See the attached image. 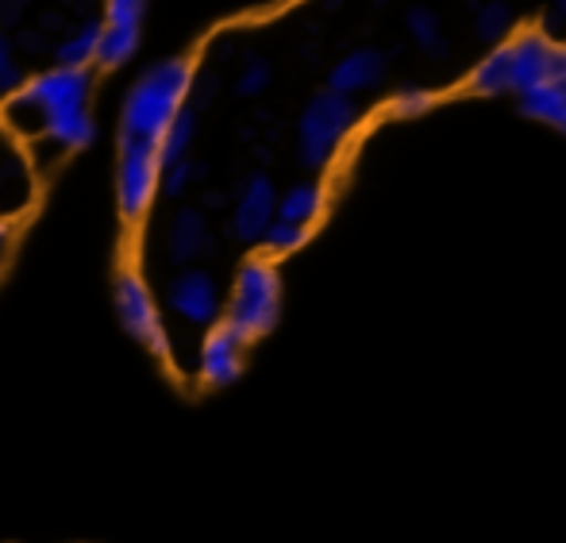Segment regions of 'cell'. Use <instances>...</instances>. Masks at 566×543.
I'll return each mask as SVG.
<instances>
[{"label": "cell", "instance_id": "6da1fadb", "mask_svg": "<svg viewBox=\"0 0 566 543\" xmlns=\"http://www.w3.org/2000/svg\"><path fill=\"white\" fill-rule=\"evenodd\" d=\"M93 74L74 66H54L28 77L15 93H8L0 108V124L23 143H51L54 155H70L93 143L97 124L90 116Z\"/></svg>", "mask_w": 566, "mask_h": 543}, {"label": "cell", "instance_id": "7a4b0ae2", "mask_svg": "<svg viewBox=\"0 0 566 543\" xmlns=\"http://www.w3.org/2000/svg\"><path fill=\"white\" fill-rule=\"evenodd\" d=\"M189 90H193V62L189 59H166L158 66H150L124 97L119 139L158 147L170 119L186 108Z\"/></svg>", "mask_w": 566, "mask_h": 543}, {"label": "cell", "instance_id": "3957f363", "mask_svg": "<svg viewBox=\"0 0 566 543\" xmlns=\"http://www.w3.org/2000/svg\"><path fill=\"white\" fill-rule=\"evenodd\" d=\"M277 316H282V274L266 254L247 259L235 274V285H231L224 327L243 343H254L266 332H274Z\"/></svg>", "mask_w": 566, "mask_h": 543}, {"label": "cell", "instance_id": "277c9868", "mask_svg": "<svg viewBox=\"0 0 566 543\" xmlns=\"http://www.w3.org/2000/svg\"><path fill=\"white\" fill-rule=\"evenodd\" d=\"M355 124H358L355 101L339 97V93H332V90L316 93L305 105V112H301V124H297L301 163H305L308 170H324V166L339 155L343 139H347Z\"/></svg>", "mask_w": 566, "mask_h": 543}, {"label": "cell", "instance_id": "5b68a950", "mask_svg": "<svg viewBox=\"0 0 566 543\" xmlns=\"http://www.w3.org/2000/svg\"><path fill=\"white\" fill-rule=\"evenodd\" d=\"M163 166H158V147L147 143L119 139V166H116V205L127 223H139L155 205Z\"/></svg>", "mask_w": 566, "mask_h": 543}, {"label": "cell", "instance_id": "8992f818", "mask_svg": "<svg viewBox=\"0 0 566 543\" xmlns=\"http://www.w3.org/2000/svg\"><path fill=\"white\" fill-rule=\"evenodd\" d=\"M116 316L135 343H143L147 351H155L158 358L170 355V340H166L158 305H155V297H150L147 282H143L135 270H124V274L116 278Z\"/></svg>", "mask_w": 566, "mask_h": 543}, {"label": "cell", "instance_id": "52a82bcc", "mask_svg": "<svg viewBox=\"0 0 566 543\" xmlns=\"http://www.w3.org/2000/svg\"><path fill=\"white\" fill-rule=\"evenodd\" d=\"M143 12H147V0H105L97 46V62L105 70H116L135 59L143 43Z\"/></svg>", "mask_w": 566, "mask_h": 543}, {"label": "cell", "instance_id": "ba28073f", "mask_svg": "<svg viewBox=\"0 0 566 543\" xmlns=\"http://www.w3.org/2000/svg\"><path fill=\"white\" fill-rule=\"evenodd\" d=\"M166 301H170V309L181 316V321L193 324V327H217V321H220V290H217V278H212L209 270L186 267L170 282Z\"/></svg>", "mask_w": 566, "mask_h": 543}, {"label": "cell", "instance_id": "9c48e42d", "mask_svg": "<svg viewBox=\"0 0 566 543\" xmlns=\"http://www.w3.org/2000/svg\"><path fill=\"white\" fill-rule=\"evenodd\" d=\"M274 220H277V189L266 174H254L243 186V194H239L235 212H231V236L243 239V243H259Z\"/></svg>", "mask_w": 566, "mask_h": 543}, {"label": "cell", "instance_id": "30bf717a", "mask_svg": "<svg viewBox=\"0 0 566 543\" xmlns=\"http://www.w3.org/2000/svg\"><path fill=\"white\" fill-rule=\"evenodd\" d=\"M555 46L552 35L539 28H524L521 35L509 43L513 51V93H528L536 85L552 82V62H555Z\"/></svg>", "mask_w": 566, "mask_h": 543}, {"label": "cell", "instance_id": "8fae6325", "mask_svg": "<svg viewBox=\"0 0 566 543\" xmlns=\"http://www.w3.org/2000/svg\"><path fill=\"white\" fill-rule=\"evenodd\" d=\"M243 347L239 335H231L224 324H217L201 343V382L209 389H224L243 374Z\"/></svg>", "mask_w": 566, "mask_h": 543}, {"label": "cell", "instance_id": "7c38bea8", "mask_svg": "<svg viewBox=\"0 0 566 543\" xmlns=\"http://www.w3.org/2000/svg\"><path fill=\"white\" fill-rule=\"evenodd\" d=\"M386 66H389V59L381 51H374V46H358V51H350L347 59H339L336 66H332L328 90L339 93V97L366 93V90H374V85H381Z\"/></svg>", "mask_w": 566, "mask_h": 543}, {"label": "cell", "instance_id": "4fadbf2b", "mask_svg": "<svg viewBox=\"0 0 566 543\" xmlns=\"http://www.w3.org/2000/svg\"><path fill=\"white\" fill-rule=\"evenodd\" d=\"M209 223L197 209H181L178 217L170 223V259L178 262V267H189V262H197L205 251H209Z\"/></svg>", "mask_w": 566, "mask_h": 543}, {"label": "cell", "instance_id": "5bb4252c", "mask_svg": "<svg viewBox=\"0 0 566 543\" xmlns=\"http://www.w3.org/2000/svg\"><path fill=\"white\" fill-rule=\"evenodd\" d=\"M324 205H328L324 186H316V181H297V186H290L277 197V220L301 223V228L313 231V223L324 217Z\"/></svg>", "mask_w": 566, "mask_h": 543}, {"label": "cell", "instance_id": "9a60e30c", "mask_svg": "<svg viewBox=\"0 0 566 543\" xmlns=\"http://www.w3.org/2000/svg\"><path fill=\"white\" fill-rule=\"evenodd\" d=\"M470 90L485 93V97L513 93V51H509V43L493 46V51L470 70Z\"/></svg>", "mask_w": 566, "mask_h": 543}, {"label": "cell", "instance_id": "2e32d148", "mask_svg": "<svg viewBox=\"0 0 566 543\" xmlns=\"http://www.w3.org/2000/svg\"><path fill=\"white\" fill-rule=\"evenodd\" d=\"M405 28H409L412 43H417L428 59H448V51H451L448 35H443V23L432 8H424V4L409 8V12H405Z\"/></svg>", "mask_w": 566, "mask_h": 543}, {"label": "cell", "instance_id": "e0dca14e", "mask_svg": "<svg viewBox=\"0 0 566 543\" xmlns=\"http://www.w3.org/2000/svg\"><path fill=\"white\" fill-rule=\"evenodd\" d=\"M521 112L532 119H544V124L566 132V90L559 82H544L536 90L521 93Z\"/></svg>", "mask_w": 566, "mask_h": 543}, {"label": "cell", "instance_id": "ac0fdd59", "mask_svg": "<svg viewBox=\"0 0 566 543\" xmlns=\"http://www.w3.org/2000/svg\"><path fill=\"white\" fill-rule=\"evenodd\" d=\"M193 139H197V108H181L178 116L170 119V127L163 132V139H158V166L166 170V166L189 158Z\"/></svg>", "mask_w": 566, "mask_h": 543}, {"label": "cell", "instance_id": "d6986e66", "mask_svg": "<svg viewBox=\"0 0 566 543\" xmlns=\"http://www.w3.org/2000/svg\"><path fill=\"white\" fill-rule=\"evenodd\" d=\"M97 46H101V23H82L74 35H66L54 46V59H59V66L90 70L97 62Z\"/></svg>", "mask_w": 566, "mask_h": 543}, {"label": "cell", "instance_id": "ffe728a7", "mask_svg": "<svg viewBox=\"0 0 566 543\" xmlns=\"http://www.w3.org/2000/svg\"><path fill=\"white\" fill-rule=\"evenodd\" d=\"M513 31V8L505 0H485L474 8V35L482 43H505V35Z\"/></svg>", "mask_w": 566, "mask_h": 543}, {"label": "cell", "instance_id": "44dd1931", "mask_svg": "<svg viewBox=\"0 0 566 543\" xmlns=\"http://www.w3.org/2000/svg\"><path fill=\"white\" fill-rule=\"evenodd\" d=\"M259 243L266 247V254H274V259H277V254H293V251H301V247L308 243V228L290 223V220H274Z\"/></svg>", "mask_w": 566, "mask_h": 543}, {"label": "cell", "instance_id": "7402d4cb", "mask_svg": "<svg viewBox=\"0 0 566 543\" xmlns=\"http://www.w3.org/2000/svg\"><path fill=\"white\" fill-rule=\"evenodd\" d=\"M201 174H205V166H201V163H193V158H181V163L166 166V170H163V181H158V186H163L170 197H181L189 186H193L197 178H201Z\"/></svg>", "mask_w": 566, "mask_h": 543}, {"label": "cell", "instance_id": "603a6c76", "mask_svg": "<svg viewBox=\"0 0 566 543\" xmlns=\"http://www.w3.org/2000/svg\"><path fill=\"white\" fill-rule=\"evenodd\" d=\"M270 62H262V59H251L243 70H239V82H235V93L239 97H259V93H266V85H270Z\"/></svg>", "mask_w": 566, "mask_h": 543}, {"label": "cell", "instance_id": "cb8c5ba5", "mask_svg": "<svg viewBox=\"0 0 566 543\" xmlns=\"http://www.w3.org/2000/svg\"><path fill=\"white\" fill-rule=\"evenodd\" d=\"M20 85H23V70H20V62H15L12 39H8L4 28H0V97H4V93H15Z\"/></svg>", "mask_w": 566, "mask_h": 543}, {"label": "cell", "instance_id": "d4e9b609", "mask_svg": "<svg viewBox=\"0 0 566 543\" xmlns=\"http://www.w3.org/2000/svg\"><path fill=\"white\" fill-rule=\"evenodd\" d=\"M432 101H436V97H432L428 90H420V85H409V90H401V93L394 97V112H397V116L409 119V116H420V112L432 108Z\"/></svg>", "mask_w": 566, "mask_h": 543}, {"label": "cell", "instance_id": "484cf974", "mask_svg": "<svg viewBox=\"0 0 566 543\" xmlns=\"http://www.w3.org/2000/svg\"><path fill=\"white\" fill-rule=\"evenodd\" d=\"M12 239H15L12 220H4V217H0V262L8 259V251H12Z\"/></svg>", "mask_w": 566, "mask_h": 543}, {"label": "cell", "instance_id": "4316f807", "mask_svg": "<svg viewBox=\"0 0 566 543\" xmlns=\"http://www.w3.org/2000/svg\"><path fill=\"white\" fill-rule=\"evenodd\" d=\"M552 82H559L566 90V46H555V62H552Z\"/></svg>", "mask_w": 566, "mask_h": 543}, {"label": "cell", "instance_id": "83f0119b", "mask_svg": "<svg viewBox=\"0 0 566 543\" xmlns=\"http://www.w3.org/2000/svg\"><path fill=\"white\" fill-rule=\"evenodd\" d=\"M23 12V0H0V20L4 23H15Z\"/></svg>", "mask_w": 566, "mask_h": 543}, {"label": "cell", "instance_id": "f1b7e54d", "mask_svg": "<svg viewBox=\"0 0 566 543\" xmlns=\"http://www.w3.org/2000/svg\"><path fill=\"white\" fill-rule=\"evenodd\" d=\"M555 15H559V20H566V0H555Z\"/></svg>", "mask_w": 566, "mask_h": 543}]
</instances>
